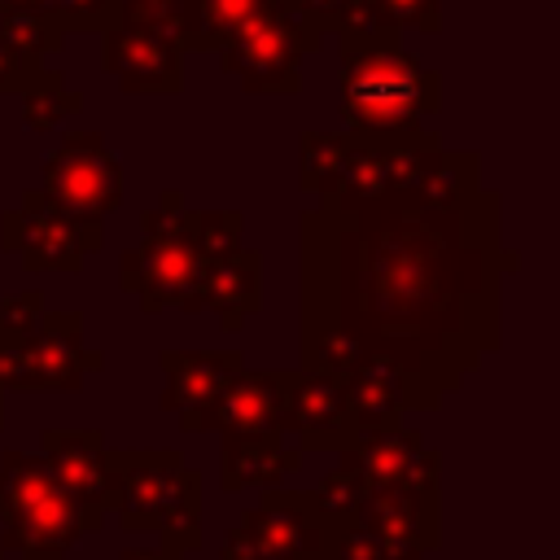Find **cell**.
I'll use <instances>...</instances> for the list:
<instances>
[{
	"mask_svg": "<svg viewBox=\"0 0 560 560\" xmlns=\"http://www.w3.org/2000/svg\"><path fill=\"white\" fill-rule=\"evenodd\" d=\"M101 70L127 96H171L184 88V48L158 31L114 22L101 31Z\"/></svg>",
	"mask_w": 560,
	"mask_h": 560,
	"instance_id": "cell-13",
	"label": "cell"
},
{
	"mask_svg": "<svg viewBox=\"0 0 560 560\" xmlns=\"http://www.w3.org/2000/svg\"><path fill=\"white\" fill-rule=\"evenodd\" d=\"M289 420H293V438L298 451H346L359 429L350 420V402H346V385L337 376L324 372H302L293 376V394H289Z\"/></svg>",
	"mask_w": 560,
	"mask_h": 560,
	"instance_id": "cell-16",
	"label": "cell"
},
{
	"mask_svg": "<svg viewBox=\"0 0 560 560\" xmlns=\"http://www.w3.org/2000/svg\"><path fill=\"white\" fill-rule=\"evenodd\" d=\"M241 232H245L241 210H192V236H197V249L206 262L236 254L245 245Z\"/></svg>",
	"mask_w": 560,
	"mask_h": 560,
	"instance_id": "cell-24",
	"label": "cell"
},
{
	"mask_svg": "<svg viewBox=\"0 0 560 560\" xmlns=\"http://www.w3.org/2000/svg\"><path fill=\"white\" fill-rule=\"evenodd\" d=\"M44 315V289H26L0 302V337H26Z\"/></svg>",
	"mask_w": 560,
	"mask_h": 560,
	"instance_id": "cell-27",
	"label": "cell"
},
{
	"mask_svg": "<svg viewBox=\"0 0 560 560\" xmlns=\"http://www.w3.org/2000/svg\"><path fill=\"white\" fill-rule=\"evenodd\" d=\"M346 131H416L442 109V74L420 66L402 39H341Z\"/></svg>",
	"mask_w": 560,
	"mask_h": 560,
	"instance_id": "cell-4",
	"label": "cell"
},
{
	"mask_svg": "<svg viewBox=\"0 0 560 560\" xmlns=\"http://www.w3.org/2000/svg\"><path fill=\"white\" fill-rule=\"evenodd\" d=\"M0 560H4V551H0Z\"/></svg>",
	"mask_w": 560,
	"mask_h": 560,
	"instance_id": "cell-32",
	"label": "cell"
},
{
	"mask_svg": "<svg viewBox=\"0 0 560 560\" xmlns=\"http://www.w3.org/2000/svg\"><path fill=\"white\" fill-rule=\"evenodd\" d=\"M39 459L48 464L52 481L79 503L88 534L105 529V481H101L105 438H101V429H44Z\"/></svg>",
	"mask_w": 560,
	"mask_h": 560,
	"instance_id": "cell-15",
	"label": "cell"
},
{
	"mask_svg": "<svg viewBox=\"0 0 560 560\" xmlns=\"http://www.w3.org/2000/svg\"><path fill=\"white\" fill-rule=\"evenodd\" d=\"M324 31L302 18L289 0H258L254 13L219 44V66L245 92L298 96L302 92V57L319 52Z\"/></svg>",
	"mask_w": 560,
	"mask_h": 560,
	"instance_id": "cell-7",
	"label": "cell"
},
{
	"mask_svg": "<svg viewBox=\"0 0 560 560\" xmlns=\"http://www.w3.org/2000/svg\"><path fill=\"white\" fill-rule=\"evenodd\" d=\"M105 245L101 223H79L61 214L39 188H26L18 210L0 214V249L18 254L26 271H61L79 276L83 258Z\"/></svg>",
	"mask_w": 560,
	"mask_h": 560,
	"instance_id": "cell-11",
	"label": "cell"
},
{
	"mask_svg": "<svg viewBox=\"0 0 560 560\" xmlns=\"http://www.w3.org/2000/svg\"><path fill=\"white\" fill-rule=\"evenodd\" d=\"M341 521H332L311 490H262L254 508L223 534L219 560H332Z\"/></svg>",
	"mask_w": 560,
	"mask_h": 560,
	"instance_id": "cell-8",
	"label": "cell"
},
{
	"mask_svg": "<svg viewBox=\"0 0 560 560\" xmlns=\"http://www.w3.org/2000/svg\"><path fill=\"white\" fill-rule=\"evenodd\" d=\"M66 35H57L48 22L0 4V92H26L48 66V52H57Z\"/></svg>",
	"mask_w": 560,
	"mask_h": 560,
	"instance_id": "cell-19",
	"label": "cell"
},
{
	"mask_svg": "<svg viewBox=\"0 0 560 560\" xmlns=\"http://www.w3.org/2000/svg\"><path fill=\"white\" fill-rule=\"evenodd\" d=\"M433 127L416 131H302L298 136V188L315 201H363L381 192L416 188L442 153Z\"/></svg>",
	"mask_w": 560,
	"mask_h": 560,
	"instance_id": "cell-2",
	"label": "cell"
},
{
	"mask_svg": "<svg viewBox=\"0 0 560 560\" xmlns=\"http://www.w3.org/2000/svg\"><path fill=\"white\" fill-rule=\"evenodd\" d=\"M298 368H241L228 389L214 398V407L201 420V433H254V438H284L293 429L289 420V394H293Z\"/></svg>",
	"mask_w": 560,
	"mask_h": 560,
	"instance_id": "cell-12",
	"label": "cell"
},
{
	"mask_svg": "<svg viewBox=\"0 0 560 560\" xmlns=\"http://www.w3.org/2000/svg\"><path fill=\"white\" fill-rule=\"evenodd\" d=\"M122 162L101 131H66L44 158L39 192L79 223H105L122 206Z\"/></svg>",
	"mask_w": 560,
	"mask_h": 560,
	"instance_id": "cell-10",
	"label": "cell"
},
{
	"mask_svg": "<svg viewBox=\"0 0 560 560\" xmlns=\"http://www.w3.org/2000/svg\"><path fill=\"white\" fill-rule=\"evenodd\" d=\"M311 494H315V503H319L332 521H354V512H359L363 499H368V481H363L354 468L337 464L332 472L319 477V486H315Z\"/></svg>",
	"mask_w": 560,
	"mask_h": 560,
	"instance_id": "cell-25",
	"label": "cell"
},
{
	"mask_svg": "<svg viewBox=\"0 0 560 560\" xmlns=\"http://www.w3.org/2000/svg\"><path fill=\"white\" fill-rule=\"evenodd\" d=\"M144 31L175 39L184 52H197L201 39V0H118V18Z\"/></svg>",
	"mask_w": 560,
	"mask_h": 560,
	"instance_id": "cell-21",
	"label": "cell"
},
{
	"mask_svg": "<svg viewBox=\"0 0 560 560\" xmlns=\"http://www.w3.org/2000/svg\"><path fill=\"white\" fill-rule=\"evenodd\" d=\"M158 363L166 376L158 407L171 411L184 433H201L206 411L228 389V381L245 368L236 350H162Z\"/></svg>",
	"mask_w": 560,
	"mask_h": 560,
	"instance_id": "cell-14",
	"label": "cell"
},
{
	"mask_svg": "<svg viewBox=\"0 0 560 560\" xmlns=\"http://www.w3.org/2000/svg\"><path fill=\"white\" fill-rule=\"evenodd\" d=\"M105 359L83 341V311H44L26 337H0V389H83Z\"/></svg>",
	"mask_w": 560,
	"mask_h": 560,
	"instance_id": "cell-9",
	"label": "cell"
},
{
	"mask_svg": "<svg viewBox=\"0 0 560 560\" xmlns=\"http://www.w3.org/2000/svg\"><path fill=\"white\" fill-rule=\"evenodd\" d=\"M9 9H22L39 22H48L57 35H88L105 31L118 18V0H0Z\"/></svg>",
	"mask_w": 560,
	"mask_h": 560,
	"instance_id": "cell-22",
	"label": "cell"
},
{
	"mask_svg": "<svg viewBox=\"0 0 560 560\" xmlns=\"http://www.w3.org/2000/svg\"><path fill=\"white\" fill-rule=\"evenodd\" d=\"M341 385H346L350 420H354L359 433L394 429V424H402L407 411H416V407H411V389L402 385V376H398L394 368L376 363V359L359 363Z\"/></svg>",
	"mask_w": 560,
	"mask_h": 560,
	"instance_id": "cell-20",
	"label": "cell"
},
{
	"mask_svg": "<svg viewBox=\"0 0 560 560\" xmlns=\"http://www.w3.org/2000/svg\"><path fill=\"white\" fill-rule=\"evenodd\" d=\"M118 560H184V556L171 547H127V551H118Z\"/></svg>",
	"mask_w": 560,
	"mask_h": 560,
	"instance_id": "cell-30",
	"label": "cell"
},
{
	"mask_svg": "<svg viewBox=\"0 0 560 560\" xmlns=\"http://www.w3.org/2000/svg\"><path fill=\"white\" fill-rule=\"evenodd\" d=\"M83 109V92H74L57 70H44L26 92H22V127L26 131H52L66 118Z\"/></svg>",
	"mask_w": 560,
	"mask_h": 560,
	"instance_id": "cell-23",
	"label": "cell"
},
{
	"mask_svg": "<svg viewBox=\"0 0 560 560\" xmlns=\"http://www.w3.org/2000/svg\"><path fill=\"white\" fill-rule=\"evenodd\" d=\"M258 0H201V39L197 52H219V44L254 13Z\"/></svg>",
	"mask_w": 560,
	"mask_h": 560,
	"instance_id": "cell-26",
	"label": "cell"
},
{
	"mask_svg": "<svg viewBox=\"0 0 560 560\" xmlns=\"http://www.w3.org/2000/svg\"><path fill=\"white\" fill-rule=\"evenodd\" d=\"M289 4H293L302 18H311V22L328 35V31H337V26H341V13H346V4H350V0H289Z\"/></svg>",
	"mask_w": 560,
	"mask_h": 560,
	"instance_id": "cell-29",
	"label": "cell"
},
{
	"mask_svg": "<svg viewBox=\"0 0 560 560\" xmlns=\"http://www.w3.org/2000/svg\"><path fill=\"white\" fill-rule=\"evenodd\" d=\"M442 0H381V9L394 18L398 31H442V13H438Z\"/></svg>",
	"mask_w": 560,
	"mask_h": 560,
	"instance_id": "cell-28",
	"label": "cell"
},
{
	"mask_svg": "<svg viewBox=\"0 0 560 560\" xmlns=\"http://www.w3.org/2000/svg\"><path fill=\"white\" fill-rule=\"evenodd\" d=\"M105 481V512L127 534H162L171 551L201 547V499L206 481L197 468L184 464L179 451H105L101 459Z\"/></svg>",
	"mask_w": 560,
	"mask_h": 560,
	"instance_id": "cell-3",
	"label": "cell"
},
{
	"mask_svg": "<svg viewBox=\"0 0 560 560\" xmlns=\"http://www.w3.org/2000/svg\"><path fill=\"white\" fill-rule=\"evenodd\" d=\"M0 551L18 560H66L88 534L79 503L31 451H0Z\"/></svg>",
	"mask_w": 560,
	"mask_h": 560,
	"instance_id": "cell-6",
	"label": "cell"
},
{
	"mask_svg": "<svg viewBox=\"0 0 560 560\" xmlns=\"http://www.w3.org/2000/svg\"><path fill=\"white\" fill-rule=\"evenodd\" d=\"M219 490H271L302 468V451L284 446V438H254V433H219Z\"/></svg>",
	"mask_w": 560,
	"mask_h": 560,
	"instance_id": "cell-18",
	"label": "cell"
},
{
	"mask_svg": "<svg viewBox=\"0 0 560 560\" xmlns=\"http://www.w3.org/2000/svg\"><path fill=\"white\" fill-rule=\"evenodd\" d=\"M201 311L219 315V328L223 332H241L245 319L262 311V254L241 245L236 254L206 262V276H201Z\"/></svg>",
	"mask_w": 560,
	"mask_h": 560,
	"instance_id": "cell-17",
	"label": "cell"
},
{
	"mask_svg": "<svg viewBox=\"0 0 560 560\" xmlns=\"http://www.w3.org/2000/svg\"><path fill=\"white\" fill-rule=\"evenodd\" d=\"M0 429H4V389H0Z\"/></svg>",
	"mask_w": 560,
	"mask_h": 560,
	"instance_id": "cell-31",
	"label": "cell"
},
{
	"mask_svg": "<svg viewBox=\"0 0 560 560\" xmlns=\"http://www.w3.org/2000/svg\"><path fill=\"white\" fill-rule=\"evenodd\" d=\"M494 188L433 201L420 188L315 201L298 219V368L346 381L376 359L416 411H438L503 341V245Z\"/></svg>",
	"mask_w": 560,
	"mask_h": 560,
	"instance_id": "cell-1",
	"label": "cell"
},
{
	"mask_svg": "<svg viewBox=\"0 0 560 560\" xmlns=\"http://www.w3.org/2000/svg\"><path fill=\"white\" fill-rule=\"evenodd\" d=\"M201 276L206 258L192 236V210H184L179 188H166L140 219V245L118 258V284L122 293L140 298L149 315L201 311Z\"/></svg>",
	"mask_w": 560,
	"mask_h": 560,
	"instance_id": "cell-5",
	"label": "cell"
}]
</instances>
